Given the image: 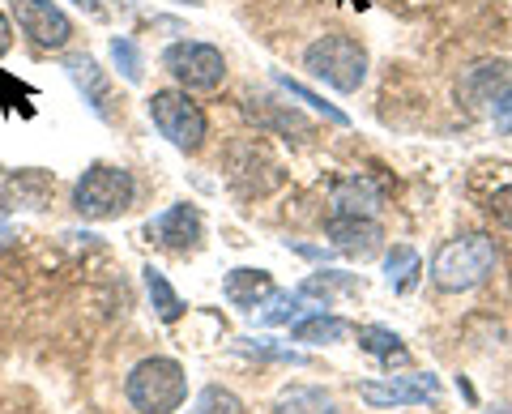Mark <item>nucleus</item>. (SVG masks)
I'll return each mask as SVG.
<instances>
[{
    "instance_id": "nucleus-1",
    "label": "nucleus",
    "mask_w": 512,
    "mask_h": 414,
    "mask_svg": "<svg viewBox=\"0 0 512 414\" xmlns=\"http://www.w3.org/2000/svg\"><path fill=\"white\" fill-rule=\"evenodd\" d=\"M495 269V240L491 235H461L436 248L431 257V282L440 291H474L478 282H487Z\"/></svg>"
},
{
    "instance_id": "nucleus-2",
    "label": "nucleus",
    "mask_w": 512,
    "mask_h": 414,
    "mask_svg": "<svg viewBox=\"0 0 512 414\" xmlns=\"http://www.w3.org/2000/svg\"><path fill=\"white\" fill-rule=\"evenodd\" d=\"M124 393H128V402H133V410H141V414H175L188 397V376L175 359L154 355V359H141L137 368L128 372Z\"/></svg>"
},
{
    "instance_id": "nucleus-3",
    "label": "nucleus",
    "mask_w": 512,
    "mask_h": 414,
    "mask_svg": "<svg viewBox=\"0 0 512 414\" xmlns=\"http://www.w3.org/2000/svg\"><path fill=\"white\" fill-rule=\"evenodd\" d=\"M137 201V180L124 167L94 163L82 180L73 184V210L90 222H107L128 214V205Z\"/></svg>"
},
{
    "instance_id": "nucleus-4",
    "label": "nucleus",
    "mask_w": 512,
    "mask_h": 414,
    "mask_svg": "<svg viewBox=\"0 0 512 414\" xmlns=\"http://www.w3.org/2000/svg\"><path fill=\"white\" fill-rule=\"evenodd\" d=\"M303 69H308L316 82H325L342 94H355L367 77V52H363V43L350 35H320L316 43H308V52H303Z\"/></svg>"
},
{
    "instance_id": "nucleus-5",
    "label": "nucleus",
    "mask_w": 512,
    "mask_h": 414,
    "mask_svg": "<svg viewBox=\"0 0 512 414\" xmlns=\"http://www.w3.org/2000/svg\"><path fill=\"white\" fill-rule=\"evenodd\" d=\"M150 120H154V129L184 154H197L205 146V133H210V120H205L201 103L188 99V90H154Z\"/></svg>"
},
{
    "instance_id": "nucleus-6",
    "label": "nucleus",
    "mask_w": 512,
    "mask_h": 414,
    "mask_svg": "<svg viewBox=\"0 0 512 414\" xmlns=\"http://www.w3.org/2000/svg\"><path fill=\"white\" fill-rule=\"evenodd\" d=\"M163 69L184 90H218L222 77H227V60H222V52L210 43L184 39V43H171L163 52Z\"/></svg>"
},
{
    "instance_id": "nucleus-7",
    "label": "nucleus",
    "mask_w": 512,
    "mask_h": 414,
    "mask_svg": "<svg viewBox=\"0 0 512 414\" xmlns=\"http://www.w3.org/2000/svg\"><path fill=\"white\" fill-rule=\"evenodd\" d=\"M359 397L372 410H397V406H423L431 397H440V380L436 376H423V372H406V376H376V380H363Z\"/></svg>"
},
{
    "instance_id": "nucleus-8",
    "label": "nucleus",
    "mask_w": 512,
    "mask_h": 414,
    "mask_svg": "<svg viewBox=\"0 0 512 414\" xmlns=\"http://www.w3.org/2000/svg\"><path fill=\"white\" fill-rule=\"evenodd\" d=\"M13 18H18L22 35L43 52H60L73 39V22L56 0H13Z\"/></svg>"
},
{
    "instance_id": "nucleus-9",
    "label": "nucleus",
    "mask_w": 512,
    "mask_h": 414,
    "mask_svg": "<svg viewBox=\"0 0 512 414\" xmlns=\"http://www.w3.org/2000/svg\"><path fill=\"white\" fill-rule=\"evenodd\" d=\"M146 235L158 248H171V252H188L205 240V218L197 205H171V210L154 214L146 222Z\"/></svg>"
},
{
    "instance_id": "nucleus-10",
    "label": "nucleus",
    "mask_w": 512,
    "mask_h": 414,
    "mask_svg": "<svg viewBox=\"0 0 512 414\" xmlns=\"http://www.w3.org/2000/svg\"><path fill=\"white\" fill-rule=\"evenodd\" d=\"M325 240L333 244V252H342V257L367 261V257H376L380 252L384 231H380V222L367 218V214H338V218H329Z\"/></svg>"
},
{
    "instance_id": "nucleus-11",
    "label": "nucleus",
    "mask_w": 512,
    "mask_h": 414,
    "mask_svg": "<svg viewBox=\"0 0 512 414\" xmlns=\"http://www.w3.org/2000/svg\"><path fill=\"white\" fill-rule=\"evenodd\" d=\"M56 193V180L39 167L0 171V210H43Z\"/></svg>"
},
{
    "instance_id": "nucleus-12",
    "label": "nucleus",
    "mask_w": 512,
    "mask_h": 414,
    "mask_svg": "<svg viewBox=\"0 0 512 414\" xmlns=\"http://www.w3.org/2000/svg\"><path fill=\"white\" fill-rule=\"evenodd\" d=\"M278 286L269 278V269H231L227 282H222V295L227 304H235L239 312H256V304H265Z\"/></svg>"
},
{
    "instance_id": "nucleus-13",
    "label": "nucleus",
    "mask_w": 512,
    "mask_h": 414,
    "mask_svg": "<svg viewBox=\"0 0 512 414\" xmlns=\"http://www.w3.org/2000/svg\"><path fill=\"white\" fill-rule=\"evenodd\" d=\"M384 201V188L372 175H346V180L333 184V210L338 214H367L372 218Z\"/></svg>"
},
{
    "instance_id": "nucleus-14",
    "label": "nucleus",
    "mask_w": 512,
    "mask_h": 414,
    "mask_svg": "<svg viewBox=\"0 0 512 414\" xmlns=\"http://www.w3.org/2000/svg\"><path fill=\"white\" fill-rule=\"evenodd\" d=\"M355 325L346 316H333V312H316V316H303V321L291 325V338L295 342H308V346H333V342H346Z\"/></svg>"
},
{
    "instance_id": "nucleus-15",
    "label": "nucleus",
    "mask_w": 512,
    "mask_h": 414,
    "mask_svg": "<svg viewBox=\"0 0 512 414\" xmlns=\"http://www.w3.org/2000/svg\"><path fill=\"white\" fill-rule=\"evenodd\" d=\"M146 274V295H150V304H154V312H158V321H180L184 316V299L175 295V286L163 278V269H154V265H146L141 269Z\"/></svg>"
},
{
    "instance_id": "nucleus-16",
    "label": "nucleus",
    "mask_w": 512,
    "mask_h": 414,
    "mask_svg": "<svg viewBox=\"0 0 512 414\" xmlns=\"http://www.w3.org/2000/svg\"><path fill=\"white\" fill-rule=\"evenodd\" d=\"M69 77L77 82V90L86 94V103L99 111V116H107V82H103L99 65H94L90 56H73V60H69Z\"/></svg>"
},
{
    "instance_id": "nucleus-17",
    "label": "nucleus",
    "mask_w": 512,
    "mask_h": 414,
    "mask_svg": "<svg viewBox=\"0 0 512 414\" xmlns=\"http://www.w3.org/2000/svg\"><path fill=\"white\" fill-rule=\"evenodd\" d=\"M419 269H423V257L410 244H397L389 257H384V278H389L393 291H410V286L419 282Z\"/></svg>"
},
{
    "instance_id": "nucleus-18",
    "label": "nucleus",
    "mask_w": 512,
    "mask_h": 414,
    "mask_svg": "<svg viewBox=\"0 0 512 414\" xmlns=\"http://www.w3.org/2000/svg\"><path fill=\"white\" fill-rule=\"evenodd\" d=\"M355 338H359V346L367 350V355H376L380 363H406V346H402V338H397L393 329H380V325H363V329H355Z\"/></svg>"
},
{
    "instance_id": "nucleus-19",
    "label": "nucleus",
    "mask_w": 512,
    "mask_h": 414,
    "mask_svg": "<svg viewBox=\"0 0 512 414\" xmlns=\"http://www.w3.org/2000/svg\"><path fill=\"white\" fill-rule=\"evenodd\" d=\"M350 291H359V278L355 274H338V269H320V274H312L308 282H299L303 299L316 295V299H325V304L333 295H350Z\"/></svg>"
},
{
    "instance_id": "nucleus-20",
    "label": "nucleus",
    "mask_w": 512,
    "mask_h": 414,
    "mask_svg": "<svg viewBox=\"0 0 512 414\" xmlns=\"http://www.w3.org/2000/svg\"><path fill=\"white\" fill-rule=\"evenodd\" d=\"M299 312H303L299 291H274L265 304H256V325H291Z\"/></svg>"
},
{
    "instance_id": "nucleus-21",
    "label": "nucleus",
    "mask_w": 512,
    "mask_h": 414,
    "mask_svg": "<svg viewBox=\"0 0 512 414\" xmlns=\"http://www.w3.org/2000/svg\"><path fill=\"white\" fill-rule=\"evenodd\" d=\"M188 414H244V402H239L231 389H222V385H205Z\"/></svg>"
},
{
    "instance_id": "nucleus-22",
    "label": "nucleus",
    "mask_w": 512,
    "mask_h": 414,
    "mask_svg": "<svg viewBox=\"0 0 512 414\" xmlns=\"http://www.w3.org/2000/svg\"><path fill=\"white\" fill-rule=\"evenodd\" d=\"M274 82L286 90V94H291V99H299V103H308L312 111H320V116H325V120H333V124H346V111L342 107H333V103H325V99H320V94H312L308 86H299V82H291V77H274Z\"/></svg>"
},
{
    "instance_id": "nucleus-23",
    "label": "nucleus",
    "mask_w": 512,
    "mask_h": 414,
    "mask_svg": "<svg viewBox=\"0 0 512 414\" xmlns=\"http://www.w3.org/2000/svg\"><path fill=\"white\" fill-rule=\"evenodd\" d=\"M111 60H116V69L124 73V82H141V52L133 39H111Z\"/></svg>"
},
{
    "instance_id": "nucleus-24",
    "label": "nucleus",
    "mask_w": 512,
    "mask_h": 414,
    "mask_svg": "<svg viewBox=\"0 0 512 414\" xmlns=\"http://www.w3.org/2000/svg\"><path fill=\"white\" fill-rule=\"evenodd\" d=\"M487 210H491V218H495V227H504V231L512 235V184L495 188L491 201H487Z\"/></svg>"
},
{
    "instance_id": "nucleus-25",
    "label": "nucleus",
    "mask_w": 512,
    "mask_h": 414,
    "mask_svg": "<svg viewBox=\"0 0 512 414\" xmlns=\"http://www.w3.org/2000/svg\"><path fill=\"white\" fill-rule=\"evenodd\" d=\"M239 350H248V355H265V359H286V363H303V355H295V350H282V346H269V342H244Z\"/></svg>"
},
{
    "instance_id": "nucleus-26",
    "label": "nucleus",
    "mask_w": 512,
    "mask_h": 414,
    "mask_svg": "<svg viewBox=\"0 0 512 414\" xmlns=\"http://www.w3.org/2000/svg\"><path fill=\"white\" fill-rule=\"evenodd\" d=\"M9 47H13V26H9L5 13H0V56H5Z\"/></svg>"
},
{
    "instance_id": "nucleus-27",
    "label": "nucleus",
    "mask_w": 512,
    "mask_h": 414,
    "mask_svg": "<svg viewBox=\"0 0 512 414\" xmlns=\"http://www.w3.org/2000/svg\"><path fill=\"white\" fill-rule=\"evenodd\" d=\"M82 9H90V13H99V0H77Z\"/></svg>"
},
{
    "instance_id": "nucleus-28",
    "label": "nucleus",
    "mask_w": 512,
    "mask_h": 414,
    "mask_svg": "<svg viewBox=\"0 0 512 414\" xmlns=\"http://www.w3.org/2000/svg\"><path fill=\"white\" fill-rule=\"evenodd\" d=\"M491 414H512V406H500V410H491Z\"/></svg>"
}]
</instances>
